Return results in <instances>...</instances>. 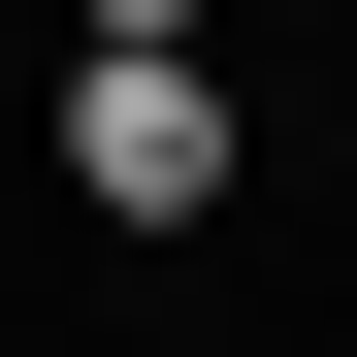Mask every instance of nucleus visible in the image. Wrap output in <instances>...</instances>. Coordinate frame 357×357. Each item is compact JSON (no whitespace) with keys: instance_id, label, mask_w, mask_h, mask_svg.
I'll use <instances>...</instances> for the list:
<instances>
[{"instance_id":"obj_1","label":"nucleus","mask_w":357,"mask_h":357,"mask_svg":"<svg viewBox=\"0 0 357 357\" xmlns=\"http://www.w3.org/2000/svg\"><path fill=\"white\" fill-rule=\"evenodd\" d=\"M66 195L98 227H195L227 195V66H195V33H98V66H66Z\"/></svg>"}]
</instances>
